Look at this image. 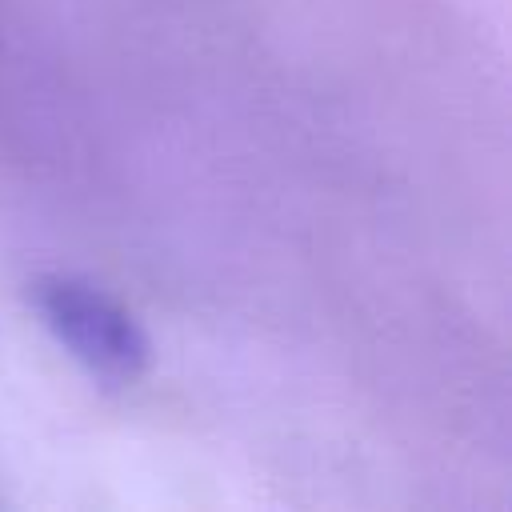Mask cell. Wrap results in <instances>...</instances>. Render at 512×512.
I'll list each match as a JSON object with an SVG mask.
<instances>
[{"label":"cell","mask_w":512,"mask_h":512,"mask_svg":"<svg viewBox=\"0 0 512 512\" xmlns=\"http://www.w3.org/2000/svg\"><path fill=\"white\" fill-rule=\"evenodd\" d=\"M32 304L44 328L104 384H132L148 368V336L136 316L112 300L104 288L80 276H40L32 284Z\"/></svg>","instance_id":"cell-1"}]
</instances>
